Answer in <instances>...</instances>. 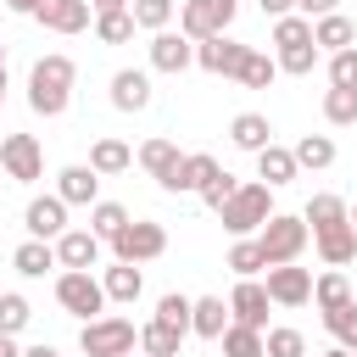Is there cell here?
Listing matches in <instances>:
<instances>
[{
    "instance_id": "obj_1",
    "label": "cell",
    "mask_w": 357,
    "mask_h": 357,
    "mask_svg": "<svg viewBox=\"0 0 357 357\" xmlns=\"http://www.w3.org/2000/svg\"><path fill=\"white\" fill-rule=\"evenodd\" d=\"M301 223H312L307 234H312V245H318V257H324L329 268H346V262L357 257L351 212H346V201H340V195H312V201H307V212H301Z\"/></svg>"
},
{
    "instance_id": "obj_2",
    "label": "cell",
    "mask_w": 357,
    "mask_h": 357,
    "mask_svg": "<svg viewBox=\"0 0 357 357\" xmlns=\"http://www.w3.org/2000/svg\"><path fill=\"white\" fill-rule=\"evenodd\" d=\"M73 78H78V67L67 56H39L33 73H28V106L39 117H61L67 100H73Z\"/></svg>"
},
{
    "instance_id": "obj_3",
    "label": "cell",
    "mask_w": 357,
    "mask_h": 357,
    "mask_svg": "<svg viewBox=\"0 0 357 357\" xmlns=\"http://www.w3.org/2000/svg\"><path fill=\"white\" fill-rule=\"evenodd\" d=\"M218 218H223V229H229V234H240V240H245V234H257V229L273 218V190H268V184H240V190L218 206Z\"/></svg>"
},
{
    "instance_id": "obj_4",
    "label": "cell",
    "mask_w": 357,
    "mask_h": 357,
    "mask_svg": "<svg viewBox=\"0 0 357 357\" xmlns=\"http://www.w3.org/2000/svg\"><path fill=\"white\" fill-rule=\"evenodd\" d=\"M134 346H139V329L128 318H117V312H100V318H89L78 329V351L84 357H128Z\"/></svg>"
},
{
    "instance_id": "obj_5",
    "label": "cell",
    "mask_w": 357,
    "mask_h": 357,
    "mask_svg": "<svg viewBox=\"0 0 357 357\" xmlns=\"http://www.w3.org/2000/svg\"><path fill=\"white\" fill-rule=\"evenodd\" d=\"M257 251H262V262H268V268L296 262V257L307 251V223H301V218H290V212H273V218L257 229Z\"/></svg>"
},
{
    "instance_id": "obj_6",
    "label": "cell",
    "mask_w": 357,
    "mask_h": 357,
    "mask_svg": "<svg viewBox=\"0 0 357 357\" xmlns=\"http://www.w3.org/2000/svg\"><path fill=\"white\" fill-rule=\"evenodd\" d=\"M234 11H240V0H184V11H178V33H184L190 45L218 39V33H229Z\"/></svg>"
},
{
    "instance_id": "obj_7",
    "label": "cell",
    "mask_w": 357,
    "mask_h": 357,
    "mask_svg": "<svg viewBox=\"0 0 357 357\" xmlns=\"http://www.w3.org/2000/svg\"><path fill=\"white\" fill-rule=\"evenodd\" d=\"M162 251H167V229H162V223H134V218H128V223L112 234V257H117V262H134V268H139V262H156Z\"/></svg>"
},
{
    "instance_id": "obj_8",
    "label": "cell",
    "mask_w": 357,
    "mask_h": 357,
    "mask_svg": "<svg viewBox=\"0 0 357 357\" xmlns=\"http://www.w3.org/2000/svg\"><path fill=\"white\" fill-rule=\"evenodd\" d=\"M56 301H61L73 318H84V324L106 312V290H100L95 273H67V268H61V279H56Z\"/></svg>"
},
{
    "instance_id": "obj_9",
    "label": "cell",
    "mask_w": 357,
    "mask_h": 357,
    "mask_svg": "<svg viewBox=\"0 0 357 357\" xmlns=\"http://www.w3.org/2000/svg\"><path fill=\"white\" fill-rule=\"evenodd\" d=\"M0 173H6L11 184L45 178V151H39V139H33V134H6V139H0Z\"/></svg>"
},
{
    "instance_id": "obj_10",
    "label": "cell",
    "mask_w": 357,
    "mask_h": 357,
    "mask_svg": "<svg viewBox=\"0 0 357 357\" xmlns=\"http://www.w3.org/2000/svg\"><path fill=\"white\" fill-rule=\"evenodd\" d=\"M245 50H251V45H240V39L218 33V39H201V45H195V67H201V73H212V78H234V73H240V61H245Z\"/></svg>"
},
{
    "instance_id": "obj_11",
    "label": "cell",
    "mask_w": 357,
    "mask_h": 357,
    "mask_svg": "<svg viewBox=\"0 0 357 357\" xmlns=\"http://www.w3.org/2000/svg\"><path fill=\"white\" fill-rule=\"evenodd\" d=\"M268 301L273 307H307L312 301V273L307 268H296V262H284V268H268Z\"/></svg>"
},
{
    "instance_id": "obj_12",
    "label": "cell",
    "mask_w": 357,
    "mask_h": 357,
    "mask_svg": "<svg viewBox=\"0 0 357 357\" xmlns=\"http://www.w3.org/2000/svg\"><path fill=\"white\" fill-rule=\"evenodd\" d=\"M22 223H28V240H61L67 234V201L61 195H33Z\"/></svg>"
},
{
    "instance_id": "obj_13",
    "label": "cell",
    "mask_w": 357,
    "mask_h": 357,
    "mask_svg": "<svg viewBox=\"0 0 357 357\" xmlns=\"http://www.w3.org/2000/svg\"><path fill=\"white\" fill-rule=\"evenodd\" d=\"M268 290L257 284V279H240L234 290H229V324H245V329H268Z\"/></svg>"
},
{
    "instance_id": "obj_14",
    "label": "cell",
    "mask_w": 357,
    "mask_h": 357,
    "mask_svg": "<svg viewBox=\"0 0 357 357\" xmlns=\"http://www.w3.org/2000/svg\"><path fill=\"white\" fill-rule=\"evenodd\" d=\"M56 245V268H67V273H89L95 262H100V240L89 234V229H67L61 240H50Z\"/></svg>"
},
{
    "instance_id": "obj_15",
    "label": "cell",
    "mask_w": 357,
    "mask_h": 357,
    "mask_svg": "<svg viewBox=\"0 0 357 357\" xmlns=\"http://www.w3.org/2000/svg\"><path fill=\"white\" fill-rule=\"evenodd\" d=\"M151 67L156 73H184V67H195V45L173 28H162V33H151Z\"/></svg>"
},
{
    "instance_id": "obj_16",
    "label": "cell",
    "mask_w": 357,
    "mask_h": 357,
    "mask_svg": "<svg viewBox=\"0 0 357 357\" xmlns=\"http://www.w3.org/2000/svg\"><path fill=\"white\" fill-rule=\"evenodd\" d=\"M33 17H39L50 33H84V28H89V0H39Z\"/></svg>"
},
{
    "instance_id": "obj_17",
    "label": "cell",
    "mask_w": 357,
    "mask_h": 357,
    "mask_svg": "<svg viewBox=\"0 0 357 357\" xmlns=\"http://www.w3.org/2000/svg\"><path fill=\"white\" fill-rule=\"evenodd\" d=\"M212 173H218V156H206V151H190V156H178V167L162 178V190H167V195H184V190H201Z\"/></svg>"
},
{
    "instance_id": "obj_18",
    "label": "cell",
    "mask_w": 357,
    "mask_h": 357,
    "mask_svg": "<svg viewBox=\"0 0 357 357\" xmlns=\"http://www.w3.org/2000/svg\"><path fill=\"white\" fill-rule=\"evenodd\" d=\"M56 195H61L67 206H95V195H100V173H89L84 162H73V167L56 173Z\"/></svg>"
},
{
    "instance_id": "obj_19",
    "label": "cell",
    "mask_w": 357,
    "mask_h": 357,
    "mask_svg": "<svg viewBox=\"0 0 357 357\" xmlns=\"http://www.w3.org/2000/svg\"><path fill=\"white\" fill-rule=\"evenodd\" d=\"M112 106H117V112H145V106H151V78H145L139 67L112 73Z\"/></svg>"
},
{
    "instance_id": "obj_20",
    "label": "cell",
    "mask_w": 357,
    "mask_h": 357,
    "mask_svg": "<svg viewBox=\"0 0 357 357\" xmlns=\"http://www.w3.org/2000/svg\"><path fill=\"white\" fill-rule=\"evenodd\" d=\"M312 45H318V56H324V50H329V56H335V50H351V45H357V22L340 17V11H329V17L312 22Z\"/></svg>"
},
{
    "instance_id": "obj_21",
    "label": "cell",
    "mask_w": 357,
    "mask_h": 357,
    "mask_svg": "<svg viewBox=\"0 0 357 357\" xmlns=\"http://www.w3.org/2000/svg\"><path fill=\"white\" fill-rule=\"evenodd\" d=\"M100 290H106V301L134 307V301H139V290H145V273H139L134 262H112V268L100 273Z\"/></svg>"
},
{
    "instance_id": "obj_22",
    "label": "cell",
    "mask_w": 357,
    "mask_h": 357,
    "mask_svg": "<svg viewBox=\"0 0 357 357\" xmlns=\"http://www.w3.org/2000/svg\"><path fill=\"white\" fill-rule=\"evenodd\" d=\"M223 329H229V301H223V296H201V301H190V335L218 340Z\"/></svg>"
},
{
    "instance_id": "obj_23",
    "label": "cell",
    "mask_w": 357,
    "mask_h": 357,
    "mask_svg": "<svg viewBox=\"0 0 357 357\" xmlns=\"http://www.w3.org/2000/svg\"><path fill=\"white\" fill-rule=\"evenodd\" d=\"M229 139H234L240 151H251V156H257V151H268V145H273V123H268L262 112H240V117L229 123Z\"/></svg>"
},
{
    "instance_id": "obj_24",
    "label": "cell",
    "mask_w": 357,
    "mask_h": 357,
    "mask_svg": "<svg viewBox=\"0 0 357 357\" xmlns=\"http://www.w3.org/2000/svg\"><path fill=\"white\" fill-rule=\"evenodd\" d=\"M11 268H17L22 279H45V273L56 268V245H50V240H22V245L11 251Z\"/></svg>"
},
{
    "instance_id": "obj_25",
    "label": "cell",
    "mask_w": 357,
    "mask_h": 357,
    "mask_svg": "<svg viewBox=\"0 0 357 357\" xmlns=\"http://www.w3.org/2000/svg\"><path fill=\"white\" fill-rule=\"evenodd\" d=\"M301 167H296V156L284 151V145H268V151H257V178L268 184V190H279V184H290Z\"/></svg>"
},
{
    "instance_id": "obj_26",
    "label": "cell",
    "mask_w": 357,
    "mask_h": 357,
    "mask_svg": "<svg viewBox=\"0 0 357 357\" xmlns=\"http://www.w3.org/2000/svg\"><path fill=\"white\" fill-rule=\"evenodd\" d=\"M178 156H184V151H178L173 139H145V145H139V167H145L156 184H162L173 167H178Z\"/></svg>"
},
{
    "instance_id": "obj_27",
    "label": "cell",
    "mask_w": 357,
    "mask_h": 357,
    "mask_svg": "<svg viewBox=\"0 0 357 357\" xmlns=\"http://www.w3.org/2000/svg\"><path fill=\"white\" fill-rule=\"evenodd\" d=\"M128 162H134V151H128L123 139H95V145H89V173H100V178H106V173H123Z\"/></svg>"
},
{
    "instance_id": "obj_28",
    "label": "cell",
    "mask_w": 357,
    "mask_h": 357,
    "mask_svg": "<svg viewBox=\"0 0 357 357\" xmlns=\"http://www.w3.org/2000/svg\"><path fill=\"white\" fill-rule=\"evenodd\" d=\"M290 156H296V167H312V173H318V167L335 162V139H329V134H301Z\"/></svg>"
},
{
    "instance_id": "obj_29",
    "label": "cell",
    "mask_w": 357,
    "mask_h": 357,
    "mask_svg": "<svg viewBox=\"0 0 357 357\" xmlns=\"http://www.w3.org/2000/svg\"><path fill=\"white\" fill-rule=\"evenodd\" d=\"M312 301H318L324 312H335V307H346V301H351V279H346L340 268H329L324 279H312Z\"/></svg>"
},
{
    "instance_id": "obj_30",
    "label": "cell",
    "mask_w": 357,
    "mask_h": 357,
    "mask_svg": "<svg viewBox=\"0 0 357 357\" xmlns=\"http://www.w3.org/2000/svg\"><path fill=\"white\" fill-rule=\"evenodd\" d=\"M139 346H145V357H178V346H184V335L151 318V324H139Z\"/></svg>"
},
{
    "instance_id": "obj_31",
    "label": "cell",
    "mask_w": 357,
    "mask_h": 357,
    "mask_svg": "<svg viewBox=\"0 0 357 357\" xmlns=\"http://www.w3.org/2000/svg\"><path fill=\"white\" fill-rule=\"evenodd\" d=\"M95 39H100V45H128V39H134L128 6H123V11H95Z\"/></svg>"
},
{
    "instance_id": "obj_32",
    "label": "cell",
    "mask_w": 357,
    "mask_h": 357,
    "mask_svg": "<svg viewBox=\"0 0 357 357\" xmlns=\"http://www.w3.org/2000/svg\"><path fill=\"white\" fill-rule=\"evenodd\" d=\"M245 89H268L273 78H279V61L273 56H262V50H245V61H240V73H234Z\"/></svg>"
},
{
    "instance_id": "obj_33",
    "label": "cell",
    "mask_w": 357,
    "mask_h": 357,
    "mask_svg": "<svg viewBox=\"0 0 357 357\" xmlns=\"http://www.w3.org/2000/svg\"><path fill=\"white\" fill-rule=\"evenodd\" d=\"M262 357H307V335L290 329V324H279V329L262 335Z\"/></svg>"
},
{
    "instance_id": "obj_34",
    "label": "cell",
    "mask_w": 357,
    "mask_h": 357,
    "mask_svg": "<svg viewBox=\"0 0 357 357\" xmlns=\"http://www.w3.org/2000/svg\"><path fill=\"white\" fill-rule=\"evenodd\" d=\"M218 346H223V357H262V329L229 324V329L218 335Z\"/></svg>"
},
{
    "instance_id": "obj_35",
    "label": "cell",
    "mask_w": 357,
    "mask_h": 357,
    "mask_svg": "<svg viewBox=\"0 0 357 357\" xmlns=\"http://www.w3.org/2000/svg\"><path fill=\"white\" fill-rule=\"evenodd\" d=\"M123 223H128V206H117V201H95L89 206V234L95 240H112Z\"/></svg>"
},
{
    "instance_id": "obj_36",
    "label": "cell",
    "mask_w": 357,
    "mask_h": 357,
    "mask_svg": "<svg viewBox=\"0 0 357 357\" xmlns=\"http://www.w3.org/2000/svg\"><path fill=\"white\" fill-rule=\"evenodd\" d=\"M28 318H33L28 296H11V290H6V296H0V335H11V340H17V335L28 329Z\"/></svg>"
},
{
    "instance_id": "obj_37",
    "label": "cell",
    "mask_w": 357,
    "mask_h": 357,
    "mask_svg": "<svg viewBox=\"0 0 357 357\" xmlns=\"http://www.w3.org/2000/svg\"><path fill=\"white\" fill-rule=\"evenodd\" d=\"M128 17H134V28L162 33V28L173 22V0H134V6H128Z\"/></svg>"
},
{
    "instance_id": "obj_38",
    "label": "cell",
    "mask_w": 357,
    "mask_h": 357,
    "mask_svg": "<svg viewBox=\"0 0 357 357\" xmlns=\"http://www.w3.org/2000/svg\"><path fill=\"white\" fill-rule=\"evenodd\" d=\"M156 324H167V329H178V335H190V296L167 290V296L156 301Z\"/></svg>"
},
{
    "instance_id": "obj_39",
    "label": "cell",
    "mask_w": 357,
    "mask_h": 357,
    "mask_svg": "<svg viewBox=\"0 0 357 357\" xmlns=\"http://www.w3.org/2000/svg\"><path fill=\"white\" fill-rule=\"evenodd\" d=\"M273 45H279V50H290V45H312V22L296 17V11L279 17V22H273Z\"/></svg>"
},
{
    "instance_id": "obj_40",
    "label": "cell",
    "mask_w": 357,
    "mask_h": 357,
    "mask_svg": "<svg viewBox=\"0 0 357 357\" xmlns=\"http://www.w3.org/2000/svg\"><path fill=\"white\" fill-rule=\"evenodd\" d=\"M324 117H329L335 128L357 123V89H329V95H324Z\"/></svg>"
},
{
    "instance_id": "obj_41",
    "label": "cell",
    "mask_w": 357,
    "mask_h": 357,
    "mask_svg": "<svg viewBox=\"0 0 357 357\" xmlns=\"http://www.w3.org/2000/svg\"><path fill=\"white\" fill-rule=\"evenodd\" d=\"M273 61H279V73H296V78H307V73L318 67V45H290V50H279Z\"/></svg>"
},
{
    "instance_id": "obj_42",
    "label": "cell",
    "mask_w": 357,
    "mask_h": 357,
    "mask_svg": "<svg viewBox=\"0 0 357 357\" xmlns=\"http://www.w3.org/2000/svg\"><path fill=\"white\" fill-rule=\"evenodd\" d=\"M234 190H240V178H234V173H229V167H218V173H212V178H206V184H201V190H195V195H201V201H206V206H212V212H218V206H223V201H229V195H234Z\"/></svg>"
},
{
    "instance_id": "obj_43",
    "label": "cell",
    "mask_w": 357,
    "mask_h": 357,
    "mask_svg": "<svg viewBox=\"0 0 357 357\" xmlns=\"http://www.w3.org/2000/svg\"><path fill=\"white\" fill-rule=\"evenodd\" d=\"M229 268H234L240 279H251V273H268V262H262L257 240H234V251H229Z\"/></svg>"
},
{
    "instance_id": "obj_44",
    "label": "cell",
    "mask_w": 357,
    "mask_h": 357,
    "mask_svg": "<svg viewBox=\"0 0 357 357\" xmlns=\"http://www.w3.org/2000/svg\"><path fill=\"white\" fill-rule=\"evenodd\" d=\"M329 89H357V45L329 56Z\"/></svg>"
},
{
    "instance_id": "obj_45",
    "label": "cell",
    "mask_w": 357,
    "mask_h": 357,
    "mask_svg": "<svg viewBox=\"0 0 357 357\" xmlns=\"http://www.w3.org/2000/svg\"><path fill=\"white\" fill-rule=\"evenodd\" d=\"M340 0H296V17H307V22H318V17H329Z\"/></svg>"
},
{
    "instance_id": "obj_46",
    "label": "cell",
    "mask_w": 357,
    "mask_h": 357,
    "mask_svg": "<svg viewBox=\"0 0 357 357\" xmlns=\"http://www.w3.org/2000/svg\"><path fill=\"white\" fill-rule=\"evenodd\" d=\"M257 6H262V11H268V17H273V22H279V17H290V11H296V0H257Z\"/></svg>"
},
{
    "instance_id": "obj_47",
    "label": "cell",
    "mask_w": 357,
    "mask_h": 357,
    "mask_svg": "<svg viewBox=\"0 0 357 357\" xmlns=\"http://www.w3.org/2000/svg\"><path fill=\"white\" fill-rule=\"evenodd\" d=\"M0 6H6V11H22V17H33V6H39V0H0Z\"/></svg>"
},
{
    "instance_id": "obj_48",
    "label": "cell",
    "mask_w": 357,
    "mask_h": 357,
    "mask_svg": "<svg viewBox=\"0 0 357 357\" xmlns=\"http://www.w3.org/2000/svg\"><path fill=\"white\" fill-rule=\"evenodd\" d=\"M22 357H61L56 346H22Z\"/></svg>"
},
{
    "instance_id": "obj_49",
    "label": "cell",
    "mask_w": 357,
    "mask_h": 357,
    "mask_svg": "<svg viewBox=\"0 0 357 357\" xmlns=\"http://www.w3.org/2000/svg\"><path fill=\"white\" fill-rule=\"evenodd\" d=\"M0 357H22V346H17L11 335H0Z\"/></svg>"
},
{
    "instance_id": "obj_50",
    "label": "cell",
    "mask_w": 357,
    "mask_h": 357,
    "mask_svg": "<svg viewBox=\"0 0 357 357\" xmlns=\"http://www.w3.org/2000/svg\"><path fill=\"white\" fill-rule=\"evenodd\" d=\"M128 0H95V11H123Z\"/></svg>"
},
{
    "instance_id": "obj_51",
    "label": "cell",
    "mask_w": 357,
    "mask_h": 357,
    "mask_svg": "<svg viewBox=\"0 0 357 357\" xmlns=\"http://www.w3.org/2000/svg\"><path fill=\"white\" fill-rule=\"evenodd\" d=\"M318 357H351V351H346V346H329V351H318Z\"/></svg>"
},
{
    "instance_id": "obj_52",
    "label": "cell",
    "mask_w": 357,
    "mask_h": 357,
    "mask_svg": "<svg viewBox=\"0 0 357 357\" xmlns=\"http://www.w3.org/2000/svg\"><path fill=\"white\" fill-rule=\"evenodd\" d=\"M346 351H351V357H357V329H351V335H346Z\"/></svg>"
},
{
    "instance_id": "obj_53",
    "label": "cell",
    "mask_w": 357,
    "mask_h": 357,
    "mask_svg": "<svg viewBox=\"0 0 357 357\" xmlns=\"http://www.w3.org/2000/svg\"><path fill=\"white\" fill-rule=\"evenodd\" d=\"M0 106H6V67H0Z\"/></svg>"
},
{
    "instance_id": "obj_54",
    "label": "cell",
    "mask_w": 357,
    "mask_h": 357,
    "mask_svg": "<svg viewBox=\"0 0 357 357\" xmlns=\"http://www.w3.org/2000/svg\"><path fill=\"white\" fill-rule=\"evenodd\" d=\"M346 212H351V234H357V206H346Z\"/></svg>"
},
{
    "instance_id": "obj_55",
    "label": "cell",
    "mask_w": 357,
    "mask_h": 357,
    "mask_svg": "<svg viewBox=\"0 0 357 357\" xmlns=\"http://www.w3.org/2000/svg\"><path fill=\"white\" fill-rule=\"evenodd\" d=\"M0 67H6V45H0Z\"/></svg>"
},
{
    "instance_id": "obj_56",
    "label": "cell",
    "mask_w": 357,
    "mask_h": 357,
    "mask_svg": "<svg viewBox=\"0 0 357 357\" xmlns=\"http://www.w3.org/2000/svg\"><path fill=\"white\" fill-rule=\"evenodd\" d=\"M0 178H6V173H0Z\"/></svg>"
}]
</instances>
